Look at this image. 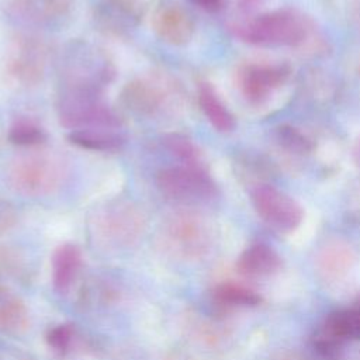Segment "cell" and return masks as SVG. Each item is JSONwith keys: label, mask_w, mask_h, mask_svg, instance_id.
Returning <instances> with one entry per match:
<instances>
[{"label": "cell", "mask_w": 360, "mask_h": 360, "mask_svg": "<svg viewBox=\"0 0 360 360\" xmlns=\"http://www.w3.org/2000/svg\"><path fill=\"white\" fill-rule=\"evenodd\" d=\"M62 89H77L103 93L115 76V66L108 55L87 42H73L60 60Z\"/></svg>", "instance_id": "obj_1"}, {"label": "cell", "mask_w": 360, "mask_h": 360, "mask_svg": "<svg viewBox=\"0 0 360 360\" xmlns=\"http://www.w3.org/2000/svg\"><path fill=\"white\" fill-rule=\"evenodd\" d=\"M162 243L176 259L194 262L208 255L214 245V228L198 211L181 210L166 218Z\"/></svg>", "instance_id": "obj_2"}, {"label": "cell", "mask_w": 360, "mask_h": 360, "mask_svg": "<svg viewBox=\"0 0 360 360\" xmlns=\"http://www.w3.org/2000/svg\"><path fill=\"white\" fill-rule=\"evenodd\" d=\"M308 32L304 15L290 8L263 13L235 25V34L242 41L260 46H297Z\"/></svg>", "instance_id": "obj_3"}, {"label": "cell", "mask_w": 360, "mask_h": 360, "mask_svg": "<svg viewBox=\"0 0 360 360\" xmlns=\"http://www.w3.org/2000/svg\"><path fill=\"white\" fill-rule=\"evenodd\" d=\"M163 197L184 205H201L217 200L219 191L205 165H174L163 167L155 177Z\"/></svg>", "instance_id": "obj_4"}, {"label": "cell", "mask_w": 360, "mask_h": 360, "mask_svg": "<svg viewBox=\"0 0 360 360\" xmlns=\"http://www.w3.org/2000/svg\"><path fill=\"white\" fill-rule=\"evenodd\" d=\"M103 93L62 89L56 97V115L62 127L75 129L84 128H120L121 120L101 97Z\"/></svg>", "instance_id": "obj_5"}, {"label": "cell", "mask_w": 360, "mask_h": 360, "mask_svg": "<svg viewBox=\"0 0 360 360\" xmlns=\"http://www.w3.org/2000/svg\"><path fill=\"white\" fill-rule=\"evenodd\" d=\"M65 169L62 162L46 152H28L15 158L8 169V183L25 197H45L59 188Z\"/></svg>", "instance_id": "obj_6"}, {"label": "cell", "mask_w": 360, "mask_h": 360, "mask_svg": "<svg viewBox=\"0 0 360 360\" xmlns=\"http://www.w3.org/2000/svg\"><path fill=\"white\" fill-rule=\"evenodd\" d=\"M145 229V217L139 207L128 200L107 202L94 217L97 238L114 248L132 245Z\"/></svg>", "instance_id": "obj_7"}, {"label": "cell", "mask_w": 360, "mask_h": 360, "mask_svg": "<svg viewBox=\"0 0 360 360\" xmlns=\"http://www.w3.org/2000/svg\"><path fill=\"white\" fill-rule=\"evenodd\" d=\"M252 204L257 215L273 229L290 233L295 231L302 219L301 204L290 194L271 184H257L250 193Z\"/></svg>", "instance_id": "obj_8"}, {"label": "cell", "mask_w": 360, "mask_h": 360, "mask_svg": "<svg viewBox=\"0 0 360 360\" xmlns=\"http://www.w3.org/2000/svg\"><path fill=\"white\" fill-rule=\"evenodd\" d=\"M357 339H360V309L352 304L328 314L316 329L312 343L322 357L335 359L346 343Z\"/></svg>", "instance_id": "obj_9"}, {"label": "cell", "mask_w": 360, "mask_h": 360, "mask_svg": "<svg viewBox=\"0 0 360 360\" xmlns=\"http://www.w3.org/2000/svg\"><path fill=\"white\" fill-rule=\"evenodd\" d=\"M45 63L46 53L42 42L32 37H20L7 52L4 69L14 83L34 86L42 80Z\"/></svg>", "instance_id": "obj_10"}, {"label": "cell", "mask_w": 360, "mask_h": 360, "mask_svg": "<svg viewBox=\"0 0 360 360\" xmlns=\"http://www.w3.org/2000/svg\"><path fill=\"white\" fill-rule=\"evenodd\" d=\"M172 97L170 86L152 76H141L129 80L121 91L124 107L138 117H156L169 104Z\"/></svg>", "instance_id": "obj_11"}, {"label": "cell", "mask_w": 360, "mask_h": 360, "mask_svg": "<svg viewBox=\"0 0 360 360\" xmlns=\"http://www.w3.org/2000/svg\"><path fill=\"white\" fill-rule=\"evenodd\" d=\"M143 15L141 0H100L93 8L96 27L112 37H125L134 31Z\"/></svg>", "instance_id": "obj_12"}, {"label": "cell", "mask_w": 360, "mask_h": 360, "mask_svg": "<svg viewBox=\"0 0 360 360\" xmlns=\"http://www.w3.org/2000/svg\"><path fill=\"white\" fill-rule=\"evenodd\" d=\"M290 76L285 65L248 63L238 72V86L250 103L264 101L274 89L280 87Z\"/></svg>", "instance_id": "obj_13"}, {"label": "cell", "mask_w": 360, "mask_h": 360, "mask_svg": "<svg viewBox=\"0 0 360 360\" xmlns=\"http://www.w3.org/2000/svg\"><path fill=\"white\" fill-rule=\"evenodd\" d=\"M152 30L159 39L173 46L188 44L194 35V20L190 13L177 3L165 1L156 7L152 15Z\"/></svg>", "instance_id": "obj_14"}, {"label": "cell", "mask_w": 360, "mask_h": 360, "mask_svg": "<svg viewBox=\"0 0 360 360\" xmlns=\"http://www.w3.org/2000/svg\"><path fill=\"white\" fill-rule=\"evenodd\" d=\"M236 269L246 277H270L281 269V257L273 246L264 242H256L239 255Z\"/></svg>", "instance_id": "obj_15"}, {"label": "cell", "mask_w": 360, "mask_h": 360, "mask_svg": "<svg viewBox=\"0 0 360 360\" xmlns=\"http://www.w3.org/2000/svg\"><path fill=\"white\" fill-rule=\"evenodd\" d=\"M73 6V0H17L21 15L45 27L63 24L72 15Z\"/></svg>", "instance_id": "obj_16"}, {"label": "cell", "mask_w": 360, "mask_h": 360, "mask_svg": "<svg viewBox=\"0 0 360 360\" xmlns=\"http://www.w3.org/2000/svg\"><path fill=\"white\" fill-rule=\"evenodd\" d=\"M30 328V311L24 300L10 287L0 284V333L22 335Z\"/></svg>", "instance_id": "obj_17"}, {"label": "cell", "mask_w": 360, "mask_h": 360, "mask_svg": "<svg viewBox=\"0 0 360 360\" xmlns=\"http://www.w3.org/2000/svg\"><path fill=\"white\" fill-rule=\"evenodd\" d=\"M353 252L340 240L326 243L316 256V270L322 280L338 281L347 274L353 263Z\"/></svg>", "instance_id": "obj_18"}, {"label": "cell", "mask_w": 360, "mask_h": 360, "mask_svg": "<svg viewBox=\"0 0 360 360\" xmlns=\"http://www.w3.org/2000/svg\"><path fill=\"white\" fill-rule=\"evenodd\" d=\"M68 141L91 152H115L124 148L127 138L118 128H84L70 131Z\"/></svg>", "instance_id": "obj_19"}, {"label": "cell", "mask_w": 360, "mask_h": 360, "mask_svg": "<svg viewBox=\"0 0 360 360\" xmlns=\"http://www.w3.org/2000/svg\"><path fill=\"white\" fill-rule=\"evenodd\" d=\"M82 267V252L73 243L58 246L52 255V283L53 287L63 292L75 283Z\"/></svg>", "instance_id": "obj_20"}, {"label": "cell", "mask_w": 360, "mask_h": 360, "mask_svg": "<svg viewBox=\"0 0 360 360\" xmlns=\"http://www.w3.org/2000/svg\"><path fill=\"white\" fill-rule=\"evenodd\" d=\"M198 105L208 122L219 132H231L235 128V118L211 83L198 86Z\"/></svg>", "instance_id": "obj_21"}, {"label": "cell", "mask_w": 360, "mask_h": 360, "mask_svg": "<svg viewBox=\"0 0 360 360\" xmlns=\"http://www.w3.org/2000/svg\"><path fill=\"white\" fill-rule=\"evenodd\" d=\"M212 298L219 307L228 309L255 308L262 302V297L256 290L235 281L218 284L212 291Z\"/></svg>", "instance_id": "obj_22"}, {"label": "cell", "mask_w": 360, "mask_h": 360, "mask_svg": "<svg viewBox=\"0 0 360 360\" xmlns=\"http://www.w3.org/2000/svg\"><path fill=\"white\" fill-rule=\"evenodd\" d=\"M7 138L10 143L21 148H37L46 141L45 129L31 118H18L10 128Z\"/></svg>", "instance_id": "obj_23"}, {"label": "cell", "mask_w": 360, "mask_h": 360, "mask_svg": "<svg viewBox=\"0 0 360 360\" xmlns=\"http://www.w3.org/2000/svg\"><path fill=\"white\" fill-rule=\"evenodd\" d=\"M165 149L173 155L181 165H204L198 146L186 135L172 132L162 139Z\"/></svg>", "instance_id": "obj_24"}, {"label": "cell", "mask_w": 360, "mask_h": 360, "mask_svg": "<svg viewBox=\"0 0 360 360\" xmlns=\"http://www.w3.org/2000/svg\"><path fill=\"white\" fill-rule=\"evenodd\" d=\"M75 338H76V333H75V329L72 328V325L60 323V325H55L48 329L45 340L53 352H56L59 354H65L72 350Z\"/></svg>", "instance_id": "obj_25"}, {"label": "cell", "mask_w": 360, "mask_h": 360, "mask_svg": "<svg viewBox=\"0 0 360 360\" xmlns=\"http://www.w3.org/2000/svg\"><path fill=\"white\" fill-rule=\"evenodd\" d=\"M278 141L288 150H292L297 153H307L312 148L311 141L294 127H280Z\"/></svg>", "instance_id": "obj_26"}, {"label": "cell", "mask_w": 360, "mask_h": 360, "mask_svg": "<svg viewBox=\"0 0 360 360\" xmlns=\"http://www.w3.org/2000/svg\"><path fill=\"white\" fill-rule=\"evenodd\" d=\"M18 221V212L15 207L7 201L0 198V236L8 233Z\"/></svg>", "instance_id": "obj_27"}, {"label": "cell", "mask_w": 360, "mask_h": 360, "mask_svg": "<svg viewBox=\"0 0 360 360\" xmlns=\"http://www.w3.org/2000/svg\"><path fill=\"white\" fill-rule=\"evenodd\" d=\"M190 1L208 13H217L224 6V0H190Z\"/></svg>", "instance_id": "obj_28"}, {"label": "cell", "mask_w": 360, "mask_h": 360, "mask_svg": "<svg viewBox=\"0 0 360 360\" xmlns=\"http://www.w3.org/2000/svg\"><path fill=\"white\" fill-rule=\"evenodd\" d=\"M0 360H31L27 356L15 352H8V350H0Z\"/></svg>", "instance_id": "obj_29"}, {"label": "cell", "mask_w": 360, "mask_h": 360, "mask_svg": "<svg viewBox=\"0 0 360 360\" xmlns=\"http://www.w3.org/2000/svg\"><path fill=\"white\" fill-rule=\"evenodd\" d=\"M242 4H246V6H252V4H257V3H262L264 0H239Z\"/></svg>", "instance_id": "obj_30"}, {"label": "cell", "mask_w": 360, "mask_h": 360, "mask_svg": "<svg viewBox=\"0 0 360 360\" xmlns=\"http://www.w3.org/2000/svg\"><path fill=\"white\" fill-rule=\"evenodd\" d=\"M353 305H354V307H357V308L360 309V295L356 298V301L353 302Z\"/></svg>", "instance_id": "obj_31"}, {"label": "cell", "mask_w": 360, "mask_h": 360, "mask_svg": "<svg viewBox=\"0 0 360 360\" xmlns=\"http://www.w3.org/2000/svg\"><path fill=\"white\" fill-rule=\"evenodd\" d=\"M281 360H300V359H297L295 356H287V357H283Z\"/></svg>", "instance_id": "obj_32"}]
</instances>
